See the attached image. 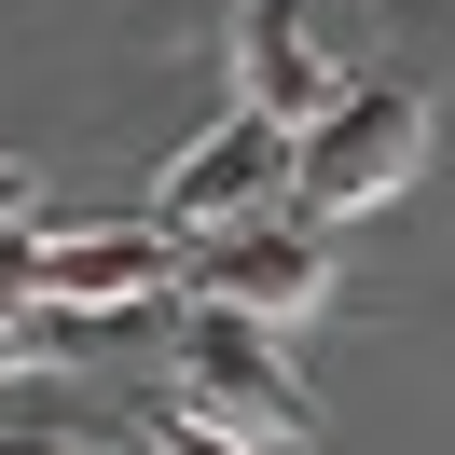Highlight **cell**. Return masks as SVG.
Instances as JSON below:
<instances>
[{
  "label": "cell",
  "instance_id": "obj_9",
  "mask_svg": "<svg viewBox=\"0 0 455 455\" xmlns=\"http://www.w3.org/2000/svg\"><path fill=\"white\" fill-rule=\"evenodd\" d=\"M28 194H42V166H28V152H0V221H28Z\"/></svg>",
  "mask_w": 455,
  "mask_h": 455
},
{
  "label": "cell",
  "instance_id": "obj_4",
  "mask_svg": "<svg viewBox=\"0 0 455 455\" xmlns=\"http://www.w3.org/2000/svg\"><path fill=\"white\" fill-rule=\"evenodd\" d=\"M180 276H194V304H249V317H317L331 304V249H317V221H221V235H194L180 249Z\"/></svg>",
  "mask_w": 455,
  "mask_h": 455
},
{
  "label": "cell",
  "instance_id": "obj_2",
  "mask_svg": "<svg viewBox=\"0 0 455 455\" xmlns=\"http://www.w3.org/2000/svg\"><path fill=\"white\" fill-rule=\"evenodd\" d=\"M180 400L262 427V442H304L317 427V387L276 359V317H249V304H194L180 317Z\"/></svg>",
  "mask_w": 455,
  "mask_h": 455
},
{
  "label": "cell",
  "instance_id": "obj_5",
  "mask_svg": "<svg viewBox=\"0 0 455 455\" xmlns=\"http://www.w3.org/2000/svg\"><path fill=\"white\" fill-rule=\"evenodd\" d=\"M152 290H180V235L166 221H69V235H42V304L56 317H139Z\"/></svg>",
  "mask_w": 455,
  "mask_h": 455
},
{
  "label": "cell",
  "instance_id": "obj_6",
  "mask_svg": "<svg viewBox=\"0 0 455 455\" xmlns=\"http://www.w3.org/2000/svg\"><path fill=\"white\" fill-rule=\"evenodd\" d=\"M235 97H249V111H276L290 139H304V124L345 97V69H331V42H317L290 0H249V14H235Z\"/></svg>",
  "mask_w": 455,
  "mask_h": 455
},
{
  "label": "cell",
  "instance_id": "obj_3",
  "mask_svg": "<svg viewBox=\"0 0 455 455\" xmlns=\"http://www.w3.org/2000/svg\"><path fill=\"white\" fill-rule=\"evenodd\" d=\"M262 207H290V124L276 111H249L235 97L207 139H180L166 152V180H152V221L194 249V235H221V221H262Z\"/></svg>",
  "mask_w": 455,
  "mask_h": 455
},
{
  "label": "cell",
  "instance_id": "obj_10",
  "mask_svg": "<svg viewBox=\"0 0 455 455\" xmlns=\"http://www.w3.org/2000/svg\"><path fill=\"white\" fill-rule=\"evenodd\" d=\"M0 455H97V442H56V427H14Z\"/></svg>",
  "mask_w": 455,
  "mask_h": 455
},
{
  "label": "cell",
  "instance_id": "obj_7",
  "mask_svg": "<svg viewBox=\"0 0 455 455\" xmlns=\"http://www.w3.org/2000/svg\"><path fill=\"white\" fill-rule=\"evenodd\" d=\"M42 235L28 221H0V372H42Z\"/></svg>",
  "mask_w": 455,
  "mask_h": 455
},
{
  "label": "cell",
  "instance_id": "obj_1",
  "mask_svg": "<svg viewBox=\"0 0 455 455\" xmlns=\"http://www.w3.org/2000/svg\"><path fill=\"white\" fill-rule=\"evenodd\" d=\"M427 180V97L414 84H345L331 111L290 139V207L304 221H372Z\"/></svg>",
  "mask_w": 455,
  "mask_h": 455
},
{
  "label": "cell",
  "instance_id": "obj_8",
  "mask_svg": "<svg viewBox=\"0 0 455 455\" xmlns=\"http://www.w3.org/2000/svg\"><path fill=\"white\" fill-rule=\"evenodd\" d=\"M152 455H276L262 427H235V414H194V400H166L152 414Z\"/></svg>",
  "mask_w": 455,
  "mask_h": 455
}]
</instances>
